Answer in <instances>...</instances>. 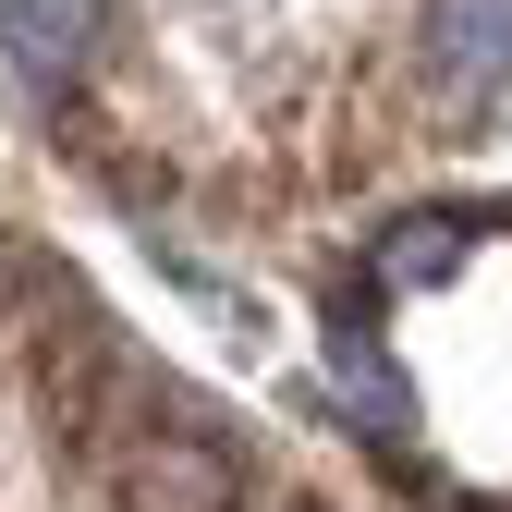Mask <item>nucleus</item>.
<instances>
[{"label": "nucleus", "instance_id": "nucleus-5", "mask_svg": "<svg viewBox=\"0 0 512 512\" xmlns=\"http://www.w3.org/2000/svg\"><path fill=\"white\" fill-rule=\"evenodd\" d=\"M378 256H391V281H439V269L464 256V220H452V208H427V220H403Z\"/></svg>", "mask_w": 512, "mask_h": 512}, {"label": "nucleus", "instance_id": "nucleus-4", "mask_svg": "<svg viewBox=\"0 0 512 512\" xmlns=\"http://www.w3.org/2000/svg\"><path fill=\"white\" fill-rule=\"evenodd\" d=\"M330 378H342V403H354L366 427H403V378L378 366V342H366V317H330Z\"/></svg>", "mask_w": 512, "mask_h": 512}, {"label": "nucleus", "instance_id": "nucleus-2", "mask_svg": "<svg viewBox=\"0 0 512 512\" xmlns=\"http://www.w3.org/2000/svg\"><path fill=\"white\" fill-rule=\"evenodd\" d=\"M427 61L452 86H500L512 74V0H439L427 13Z\"/></svg>", "mask_w": 512, "mask_h": 512}, {"label": "nucleus", "instance_id": "nucleus-1", "mask_svg": "<svg viewBox=\"0 0 512 512\" xmlns=\"http://www.w3.org/2000/svg\"><path fill=\"white\" fill-rule=\"evenodd\" d=\"M122 500L135 512H220L232 476H220L208 439H135V452H122Z\"/></svg>", "mask_w": 512, "mask_h": 512}, {"label": "nucleus", "instance_id": "nucleus-3", "mask_svg": "<svg viewBox=\"0 0 512 512\" xmlns=\"http://www.w3.org/2000/svg\"><path fill=\"white\" fill-rule=\"evenodd\" d=\"M86 25H98V0H13V13H0V61H13V74H61V61L86 49Z\"/></svg>", "mask_w": 512, "mask_h": 512}]
</instances>
